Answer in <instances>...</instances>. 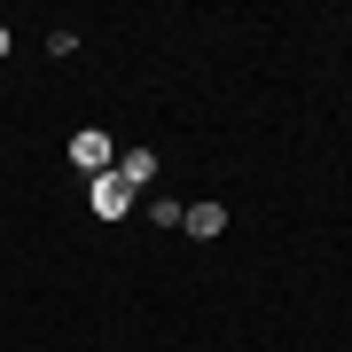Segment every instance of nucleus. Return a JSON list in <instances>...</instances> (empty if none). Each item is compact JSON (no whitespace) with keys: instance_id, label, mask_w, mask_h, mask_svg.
<instances>
[{"instance_id":"nucleus-1","label":"nucleus","mask_w":352,"mask_h":352,"mask_svg":"<svg viewBox=\"0 0 352 352\" xmlns=\"http://www.w3.org/2000/svg\"><path fill=\"white\" fill-rule=\"evenodd\" d=\"M87 212H94V219H126V212H133V188L118 180V164L87 180Z\"/></svg>"},{"instance_id":"nucleus-2","label":"nucleus","mask_w":352,"mask_h":352,"mask_svg":"<svg viewBox=\"0 0 352 352\" xmlns=\"http://www.w3.org/2000/svg\"><path fill=\"white\" fill-rule=\"evenodd\" d=\"M71 164H78V173H110V164H118V141L110 133H102V126H87V133H71Z\"/></svg>"},{"instance_id":"nucleus-3","label":"nucleus","mask_w":352,"mask_h":352,"mask_svg":"<svg viewBox=\"0 0 352 352\" xmlns=\"http://www.w3.org/2000/svg\"><path fill=\"white\" fill-rule=\"evenodd\" d=\"M118 180H126V188L141 196V188L157 180V149H118Z\"/></svg>"},{"instance_id":"nucleus-4","label":"nucleus","mask_w":352,"mask_h":352,"mask_svg":"<svg viewBox=\"0 0 352 352\" xmlns=\"http://www.w3.org/2000/svg\"><path fill=\"white\" fill-rule=\"evenodd\" d=\"M180 227H188L196 243H212V235H227V204H188V212H180Z\"/></svg>"},{"instance_id":"nucleus-5","label":"nucleus","mask_w":352,"mask_h":352,"mask_svg":"<svg viewBox=\"0 0 352 352\" xmlns=\"http://www.w3.org/2000/svg\"><path fill=\"white\" fill-rule=\"evenodd\" d=\"M8 47H16V39H8V24H0V63H8Z\"/></svg>"}]
</instances>
